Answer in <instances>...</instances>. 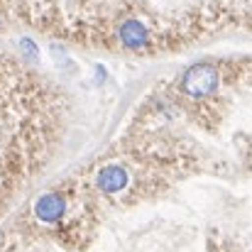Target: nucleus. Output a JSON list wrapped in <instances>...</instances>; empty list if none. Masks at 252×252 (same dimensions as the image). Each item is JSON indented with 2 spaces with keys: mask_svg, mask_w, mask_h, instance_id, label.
Here are the masks:
<instances>
[{
  "mask_svg": "<svg viewBox=\"0 0 252 252\" xmlns=\"http://www.w3.org/2000/svg\"><path fill=\"white\" fill-rule=\"evenodd\" d=\"M179 84H181V91L186 95H191V98H206V95H211L218 88V84H220V71L213 64H196V66H189L181 74Z\"/></svg>",
  "mask_w": 252,
  "mask_h": 252,
  "instance_id": "obj_1",
  "label": "nucleus"
},
{
  "mask_svg": "<svg viewBox=\"0 0 252 252\" xmlns=\"http://www.w3.org/2000/svg\"><path fill=\"white\" fill-rule=\"evenodd\" d=\"M66 211H69V198L62 191H49L34 201V216H37V220H42L47 225L62 223L66 218Z\"/></svg>",
  "mask_w": 252,
  "mask_h": 252,
  "instance_id": "obj_4",
  "label": "nucleus"
},
{
  "mask_svg": "<svg viewBox=\"0 0 252 252\" xmlns=\"http://www.w3.org/2000/svg\"><path fill=\"white\" fill-rule=\"evenodd\" d=\"M93 184H95V189H98L100 193H105V196H118V193H123V191L130 186V171H127L125 164L110 162V164H105V167H100L95 171Z\"/></svg>",
  "mask_w": 252,
  "mask_h": 252,
  "instance_id": "obj_3",
  "label": "nucleus"
},
{
  "mask_svg": "<svg viewBox=\"0 0 252 252\" xmlns=\"http://www.w3.org/2000/svg\"><path fill=\"white\" fill-rule=\"evenodd\" d=\"M115 37H118V42L125 49H135V52L150 49V47L159 44V39L155 37V32L150 30V25H145L142 20H135V17L123 20L118 25V30H115Z\"/></svg>",
  "mask_w": 252,
  "mask_h": 252,
  "instance_id": "obj_2",
  "label": "nucleus"
}]
</instances>
